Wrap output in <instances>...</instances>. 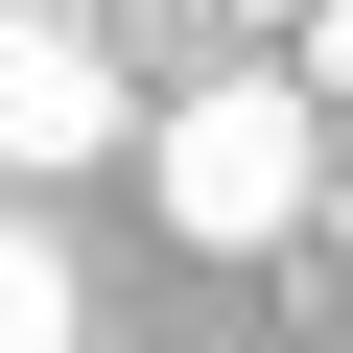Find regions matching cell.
<instances>
[{
  "instance_id": "obj_1",
  "label": "cell",
  "mask_w": 353,
  "mask_h": 353,
  "mask_svg": "<svg viewBox=\"0 0 353 353\" xmlns=\"http://www.w3.org/2000/svg\"><path fill=\"white\" fill-rule=\"evenodd\" d=\"M141 212L189 236V259H283L306 212H330V118L283 94V71H189L141 118Z\"/></svg>"
},
{
  "instance_id": "obj_2",
  "label": "cell",
  "mask_w": 353,
  "mask_h": 353,
  "mask_svg": "<svg viewBox=\"0 0 353 353\" xmlns=\"http://www.w3.org/2000/svg\"><path fill=\"white\" fill-rule=\"evenodd\" d=\"M141 94L94 48V0H0V189H48V165H118Z\"/></svg>"
},
{
  "instance_id": "obj_3",
  "label": "cell",
  "mask_w": 353,
  "mask_h": 353,
  "mask_svg": "<svg viewBox=\"0 0 353 353\" xmlns=\"http://www.w3.org/2000/svg\"><path fill=\"white\" fill-rule=\"evenodd\" d=\"M0 353H71V236L0 189Z\"/></svg>"
},
{
  "instance_id": "obj_4",
  "label": "cell",
  "mask_w": 353,
  "mask_h": 353,
  "mask_svg": "<svg viewBox=\"0 0 353 353\" xmlns=\"http://www.w3.org/2000/svg\"><path fill=\"white\" fill-rule=\"evenodd\" d=\"M283 94H306V118L353 94V0H306V48H283Z\"/></svg>"
}]
</instances>
